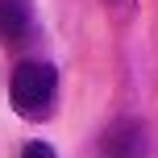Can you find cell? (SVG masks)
Wrapping results in <instances>:
<instances>
[{"label": "cell", "mask_w": 158, "mask_h": 158, "mask_svg": "<svg viewBox=\"0 0 158 158\" xmlns=\"http://www.w3.org/2000/svg\"><path fill=\"white\" fill-rule=\"evenodd\" d=\"M33 29H38V21H33L29 0H0V46H8V50L29 46Z\"/></svg>", "instance_id": "3"}, {"label": "cell", "mask_w": 158, "mask_h": 158, "mask_svg": "<svg viewBox=\"0 0 158 158\" xmlns=\"http://www.w3.org/2000/svg\"><path fill=\"white\" fill-rule=\"evenodd\" d=\"M150 129L142 117H121L100 133V158H146Z\"/></svg>", "instance_id": "2"}, {"label": "cell", "mask_w": 158, "mask_h": 158, "mask_svg": "<svg viewBox=\"0 0 158 158\" xmlns=\"http://www.w3.org/2000/svg\"><path fill=\"white\" fill-rule=\"evenodd\" d=\"M100 4L108 8L112 17H129V13H133V4H137V0H100Z\"/></svg>", "instance_id": "5"}, {"label": "cell", "mask_w": 158, "mask_h": 158, "mask_svg": "<svg viewBox=\"0 0 158 158\" xmlns=\"http://www.w3.org/2000/svg\"><path fill=\"white\" fill-rule=\"evenodd\" d=\"M8 100H13L17 117L25 121H46L54 112L58 100V71L46 58H21L13 67V79H8Z\"/></svg>", "instance_id": "1"}, {"label": "cell", "mask_w": 158, "mask_h": 158, "mask_svg": "<svg viewBox=\"0 0 158 158\" xmlns=\"http://www.w3.org/2000/svg\"><path fill=\"white\" fill-rule=\"evenodd\" d=\"M21 158H58L50 142H25L21 146Z\"/></svg>", "instance_id": "4"}]
</instances>
